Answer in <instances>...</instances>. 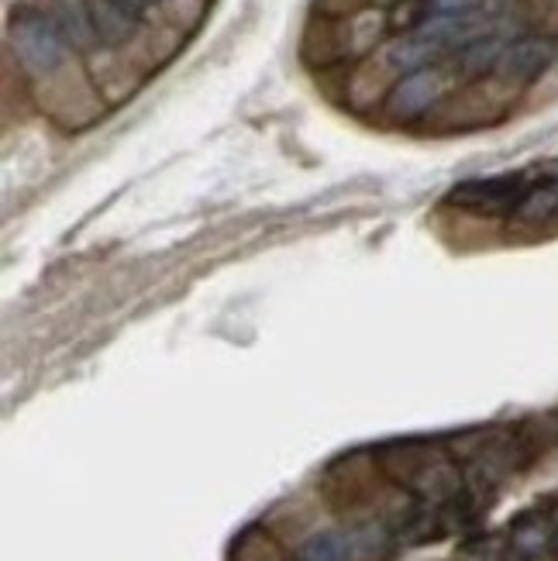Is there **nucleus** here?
I'll return each instance as SVG.
<instances>
[{"label":"nucleus","instance_id":"nucleus-1","mask_svg":"<svg viewBox=\"0 0 558 561\" xmlns=\"http://www.w3.org/2000/svg\"><path fill=\"white\" fill-rule=\"evenodd\" d=\"M524 190H527V183L521 173L463 180L445 193V204L466 210V214H479V217H511L524 197Z\"/></svg>","mask_w":558,"mask_h":561},{"label":"nucleus","instance_id":"nucleus-2","mask_svg":"<svg viewBox=\"0 0 558 561\" xmlns=\"http://www.w3.org/2000/svg\"><path fill=\"white\" fill-rule=\"evenodd\" d=\"M11 38H14V53L21 56V62L32 72H38V77H48V72H56L66 62L69 42L62 38V32L56 28L53 18L24 14L14 21Z\"/></svg>","mask_w":558,"mask_h":561},{"label":"nucleus","instance_id":"nucleus-3","mask_svg":"<svg viewBox=\"0 0 558 561\" xmlns=\"http://www.w3.org/2000/svg\"><path fill=\"white\" fill-rule=\"evenodd\" d=\"M558 59V42L548 38V35H524V38H514L506 42L503 56L497 62V69L490 77L497 83H503L506 90H524L535 83L542 72Z\"/></svg>","mask_w":558,"mask_h":561},{"label":"nucleus","instance_id":"nucleus-4","mask_svg":"<svg viewBox=\"0 0 558 561\" xmlns=\"http://www.w3.org/2000/svg\"><path fill=\"white\" fill-rule=\"evenodd\" d=\"M445 87H448L445 69H439V66H424V69H414V72H403V77L390 87V93H386L383 111H386V117H394V121H418L442 101Z\"/></svg>","mask_w":558,"mask_h":561},{"label":"nucleus","instance_id":"nucleus-5","mask_svg":"<svg viewBox=\"0 0 558 561\" xmlns=\"http://www.w3.org/2000/svg\"><path fill=\"white\" fill-rule=\"evenodd\" d=\"M555 545H558V524H555L551 514H542V510H527V514H521L511 524V551L521 561H538Z\"/></svg>","mask_w":558,"mask_h":561},{"label":"nucleus","instance_id":"nucleus-6","mask_svg":"<svg viewBox=\"0 0 558 561\" xmlns=\"http://www.w3.org/2000/svg\"><path fill=\"white\" fill-rule=\"evenodd\" d=\"M555 217H558V176H545L538 183H527L517 210L511 214V228L535 231V228L551 225Z\"/></svg>","mask_w":558,"mask_h":561},{"label":"nucleus","instance_id":"nucleus-7","mask_svg":"<svg viewBox=\"0 0 558 561\" xmlns=\"http://www.w3.org/2000/svg\"><path fill=\"white\" fill-rule=\"evenodd\" d=\"M87 8H90V18H93V28H96L101 45H125L141 21L125 4H117V0H87Z\"/></svg>","mask_w":558,"mask_h":561},{"label":"nucleus","instance_id":"nucleus-8","mask_svg":"<svg viewBox=\"0 0 558 561\" xmlns=\"http://www.w3.org/2000/svg\"><path fill=\"white\" fill-rule=\"evenodd\" d=\"M53 21H56V28L62 32V38L72 48H83V53H87V48L101 45L87 0H56V4H53Z\"/></svg>","mask_w":558,"mask_h":561},{"label":"nucleus","instance_id":"nucleus-9","mask_svg":"<svg viewBox=\"0 0 558 561\" xmlns=\"http://www.w3.org/2000/svg\"><path fill=\"white\" fill-rule=\"evenodd\" d=\"M503 48H506V42L497 38V35H476V38H469L466 45H458V56H455L458 77H466V80L487 77V72L497 69V62H500V56H503Z\"/></svg>","mask_w":558,"mask_h":561},{"label":"nucleus","instance_id":"nucleus-10","mask_svg":"<svg viewBox=\"0 0 558 561\" xmlns=\"http://www.w3.org/2000/svg\"><path fill=\"white\" fill-rule=\"evenodd\" d=\"M300 561H355L352 530H324L300 545Z\"/></svg>","mask_w":558,"mask_h":561},{"label":"nucleus","instance_id":"nucleus-11","mask_svg":"<svg viewBox=\"0 0 558 561\" xmlns=\"http://www.w3.org/2000/svg\"><path fill=\"white\" fill-rule=\"evenodd\" d=\"M434 18V0H397L386 14V28L394 35H414L424 32Z\"/></svg>","mask_w":558,"mask_h":561},{"label":"nucleus","instance_id":"nucleus-12","mask_svg":"<svg viewBox=\"0 0 558 561\" xmlns=\"http://www.w3.org/2000/svg\"><path fill=\"white\" fill-rule=\"evenodd\" d=\"M231 561H280V548L273 545V538L259 527H249L241 538L235 541Z\"/></svg>","mask_w":558,"mask_h":561},{"label":"nucleus","instance_id":"nucleus-13","mask_svg":"<svg viewBox=\"0 0 558 561\" xmlns=\"http://www.w3.org/2000/svg\"><path fill=\"white\" fill-rule=\"evenodd\" d=\"M434 4H439V8H445V4H455V0H434Z\"/></svg>","mask_w":558,"mask_h":561},{"label":"nucleus","instance_id":"nucleus-14","mask_svg":"<svg viewBox=\"0 0 558 561\" xmlns=\"http://www.w3.org/2000/svg\"><path fill=\"white\" fill-rule=\"evenodd\" d=\"M145 4H149V8H152V4H162V0H145Z\"/></svg>","mask_w":558,"mask_h":561}]
</instances>
